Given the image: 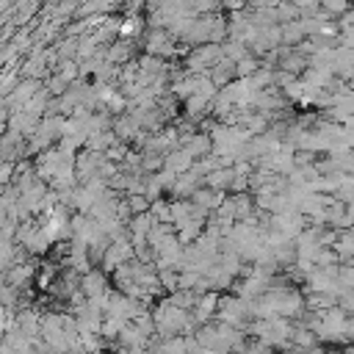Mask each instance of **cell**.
<instances>
[{
	"label": "cell",
	"mask_w": 354,
	"mask_h": 354,
	"mask_svg": "<svg viewBox=\"0 0 354 354\" xmlns=\"http://www.w3.org/2000/svg\"><path fill=\"white\" fill-rule=\"evenodd\" d=\"M324 8L329 14H340V11H348V0H324Z\"/></svg>",
	"instance_id": "1"
},
{
	"label": "cell",
	"mask_w": 354,
	"mask_h": 354,
	"mask_svg": "<svg viewBox=\"0 0 354 354\" xmlns=\"http://www.w3.org/2000/svg\"><path fill=\"white\" fill-rule=\"evenodd\" d=\"M138 28H141V19L138 17H133V19H124V25L119 28L124 36H130V33H138Z\"/></svg>",
	"instance_id": "2"
},
{
	"label": "cell",
	"mask_w": 354,
	"mask_h": 354,
	"mask_svg": "<svg viewBox=\"0 0 354 354\" xmlns=\"http://www.w3.org/2000/svg\"><path fill=\"white\" fill-rule=\"evenodd\" d=\"M243 3H246V0H227V6H230V8H241Z\"/></svg>",
	"instance_id": "3"
}]
</instances>
